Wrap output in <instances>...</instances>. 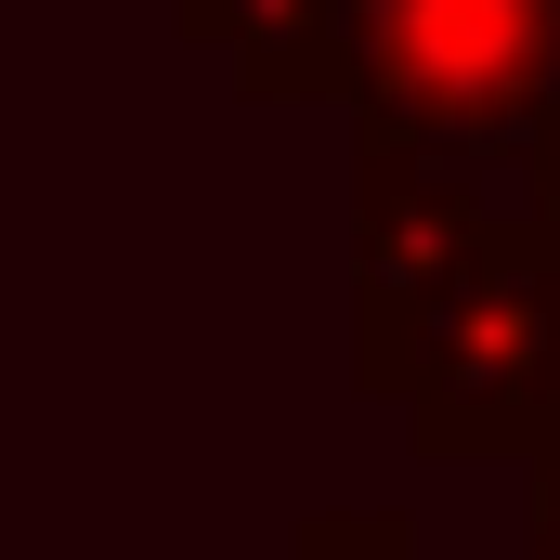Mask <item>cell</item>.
Listing matches in <instances>:
<instances>
[{
	"instance_id": "obj_1",
	"label": "cell",
	"mask_w": 560,
	"mask_h": 560,
	"mask_svg": "<svg viewBox=\"0 0 560 560\" xmlns=\"http://www.w3.org/2000/svg\"><path fill=\"white\" fill-rule=\"evenodd\" d=\"M560 118V0H365L352 13V131L418 156H535Z\"/></svg>"
},
{
	"instance_id": "obj_2",
	"label": "cell",
	"mask_w": 560,
	"mask_h": 560,
	"mask_svg": "<svg viewBox=\"0 0 560 560\" xmlns=\"http://www.w3.org/2000/svg\"><path fill=\"white\" fill-rule=\"evenodd\" d=\"M392 418H405V443L430 469H482V456L560 443V235L535 209H509L482 275L430 313Z\"/></svg>"
},
{
	"instance_id": "obj_3",
	"label": "cell",
	"mask_w": 560,
	"mask_h": 560,
	"mask_svg": "<svg viewBox=\"0 0 560 560\" xmlns=\"http://www.w3.org/2000/svg\"><path fill=\"white\" fill-rule=\"evenodd\" d=\"M495 235H509V209L469 196L456 156H418V143L352 131V378H365L378 405L405 392L430 313L482 275Z\"/></svg>"
},
{
	"instance_id": "obj_4",
	"label": "cell",
	"mask_w": 560,
	"mask_h": 560,
	"mask_svg": "<svg viewBox=\"0 0 560 560\" xmlns=\"http://www.w3.org/2000/svg\"><path fill=\"white\" fill-rule=\"evenodd\" d=\"M352 13L365 0H170V26L248 105H339V118H352Z\"/></svg>"
},
{
	"instance_id": "obj_5",
	"label": "cell",
	"mask_w": 560,
	"mask_h": 560,
	"mask_svg": "<svg viewBox=\"0 0 560 560\" xmlns=\"http://www.w3.org/2000/svg\"><path fill=\"white\" fill-rule=\"evenodd\" d=\"M287 560H418V535H405L392 509H300Z\"/></svg>"
},
{
	"instance_id": "obj_6",
	"label": "cell",
	"mask_w": 560,
	"mask_h": 560,
	"mask_svg": "<svg viewBox=\"0 0 560 560\" xmlns=\"http://www.w3.org/2000/svg\"><path fill=\"white\" fill-rule=\"evenodd\" d=\"M522 560H560V443L522 456Z\"/></svg>"
},
{
	"instance_id": "obj_7",
	"label": "cell",
	"mask_w": 560,
	"mask_h": 560,
	"mask_svg": "<svg viewBox=\"0 0 560 560\" xmlns=\"http://www.w3.org/2000/svg\"><path fill=\"white\" fill-rule=\"evenodd\" d=\"M522 209H535V222L560 235V118L535 131V156H522Z\"/></svg>"
}]
</instances>
